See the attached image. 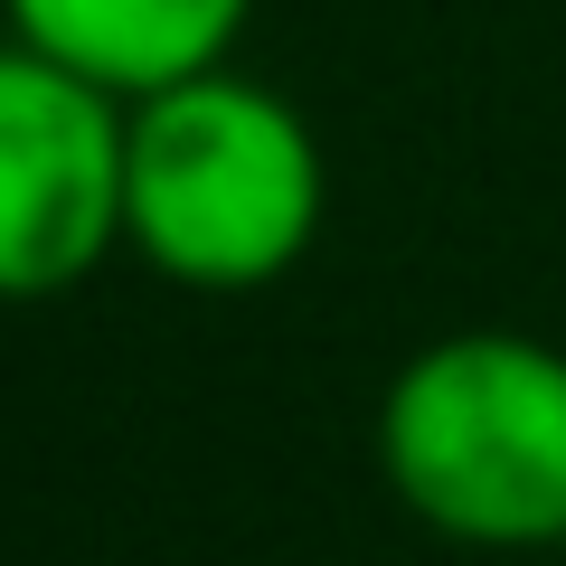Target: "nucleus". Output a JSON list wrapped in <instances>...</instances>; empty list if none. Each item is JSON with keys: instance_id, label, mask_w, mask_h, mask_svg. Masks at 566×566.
Here are the masks:
<instances>
[{"instance_id": "1", "label": "nucleus", "mask_w": 566, "mask_h": 566, "mask_svg": "<svg viewBox=\"0 0 566 566\" xmlns=\"http://www.w3.org/2000/svg\"><path fill=\"white\" fill-rule=\"evenodd\" d=\"M322 142L274 85L208 76L133 104V170H123V245L199 293H245L303 264L322 237Z\"/></svg>"}, {"instance_id": "2", "label": "nucleus", "mask_w": 566, "mask_h": 566, "mask_svg": "<svg viewBox=\"0 0 566 566\" xmlns=\"http://www.w3.org/2000/svg\"><path fill=\"white\" fill-rule=\"evenodd\" d=\"M387 491L463 547L566 538V349L520 331H453L387 378Z\"/></svg>"}, {"instance_id": "3", "label": "nucleus", "mask_w": 566, "mask_h": 566, "mask_svg": "<svg viewBox=\"0 0 566 566\" xmlns=\"http://www.w3.org/2000/svg\"><path fill=\"white\" fill-rule=\"evenodd\" d=\"M133 104L39 48H0V303H48L123 245Z\"/></svg>"}, {"instance_id": "4", "label": "nucleus", "mask_w": 566, "mask_h": 566, "mask_svg": "<svg viewBox=\"0 0 566 566\" xmlns=\"http://www.w3.org/2000/svg\"><path fill=\"white\" fill-rule=\"evenodd\" d=\"M0 10H10L20 48H39V57L114 85L123 104H142L161 85L227 66L255 0H0Z\"/></svg>"}]
</instances>
